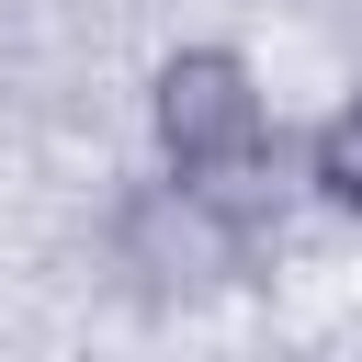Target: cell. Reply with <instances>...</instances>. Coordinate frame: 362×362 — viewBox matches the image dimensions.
<instances>
[{"instance_id": "obj_3", "label": "cell", "mask_w": 362, "mask_h": 362, "mask_svg": "<svg viewBox=\"0 0 362 362\" xmlns=\"http://www.w3.org/2000/svg\"><path fill=\"white\" fill-rule=\"evenodd\" d=\"M305 181H317V204H339V215H362V79L328 102V124L305 136Z\"/></svg>"}, {"instance_id": "obj_2", "label": "cell", "mask_w": 362, "mask_h": 362, "mask_svg": "<svg viewBox=\"0 0 362 362\" xmlns=\"http://www.w3.org/2000/svg\"><path fill=\"white\" fill-rule=\"evenodd\" d=\"M147 147L170 181H238L272 158V90L238 45H170L147 68Z\"/></svg>"}, {"instance_id": "obj_1", "label": "cell", "mask_w": 362, "mask_h": 362, "mask_svg": "<svg viewBox=\"0 0 362 362\" xmlns=\"http://www.w3.org/2000/svg\"><path fill=\"white\" fill-rule=\"evenodd\" d=\"M249 260H260V238H249V226L226 215V192H204V181H136V192L102 215V272H113V294H136V305H158V317L215 305Z\"/></svg>"}]
</instances>
